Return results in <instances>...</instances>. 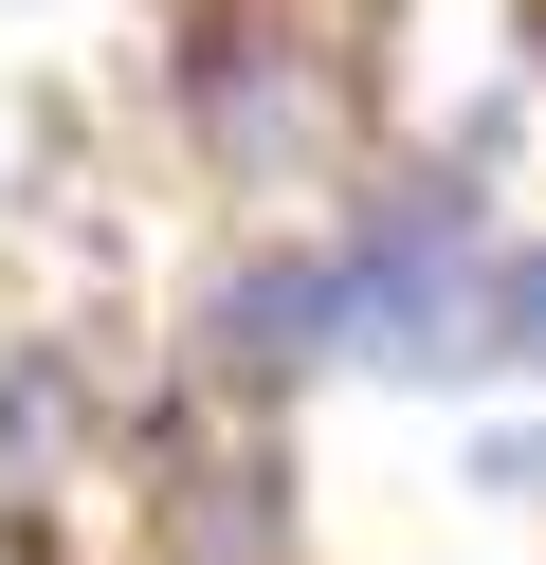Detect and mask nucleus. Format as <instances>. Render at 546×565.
I'll return each instance as SVG.
<instances>
[{"label": "nucleus", "instance_id": "4", "mask_svg": "<svg viewBox=\"0 0 546 565\" xmlns=\"http://www.w3.org/2000/svg\"><path fill=\"white\" fill-rule=\"evenodd\" d=\"M0 456H19V475L73 456V365H19V383H0Z\"/></svg>", "mask_w": 546, "mask_h": 565}, {"label": "nucleus", "instance_id": "6", "mask_svg": "<svg viewBox=\"0 0 546 565\" xmlns=\"http://www.w3.org/2000/svg\"><path fill=\"white\" fill-rule=\"evenodd\" d=\"M0 565H19V547H0Z\"/></svg>", "mask_w": 546, "mask_h": 565}, {"label": "nucleus", "instance_id": "3", "mask_svg": "<svg viewBox=\"0 0 546 565\" xmlns=\"http://www.w3.org/2000/svg\"><path fill=\"white\" fill-rule=\"evenodd\" d=\"M328 347H364V274H346V237H291V256H255V274H218V310H201V383H237V402H274V383H310Z\"/></svg>", "mask_w": 546, "mask_h": 565}, {"label": "nucleus", "instance_id": "5", "mask_svg": "<svg viewBox=\"0 0 546 565\" xmlns=\"http://www.w3.org/2000/svg\"><path fill=\"white\" fill-rule=\"evenodd\" d=\"M528 55H546V0H528Z\"/></svg>", "mask_w": 546, "mask_h": 565}, {"label": "nucleus", "instance_id": "1", "mask_svg": "<svg viewBox=\"0 0 546 565\" xmlns=\"http://www.w3.org/2000/svg\"><path fill=\"white\" fill-rule=\"evenodd\" d=\"M182 128H201L218 183H310L346 147V92H328V55H310L291 0H201L182 19Z\"/></svg>", "mask_w": 546, "mask_h": 565}, {"label": "nucleus", "instance_id": "2", "mask_svg": "<svg viewBox=\"0 0 546 565\" xmlns=\"http://www.w3.org/2000/svg\"><path fill=\"white\" fill-rule=\"evenodd\" d=\"M146 529H164V565H291V475H274V419H255L237 383L164 402V438H146Z\"/></svg>", "mask_w": 546, "mask_h": 565}]
</instances>
